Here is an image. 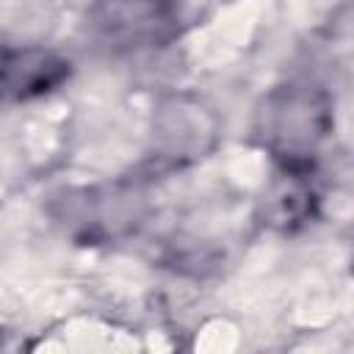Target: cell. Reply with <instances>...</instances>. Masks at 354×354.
<instances>
[{"label":"cell","instance_id":"obj_1","mask_svg":"<svg viewBox=\"0 0 354 354\" xmlns=\"http://www.w3.org/2000/svg\"><path fill=\"white\" fill-rule=\"evenodd\" d=\"M329 130V102L313 88L288 86L268 97L263 111V141L290 174L310 166L318 141Z\"/></svg>","mask_w":354,"mask_h":354},{"label":"cell","instance_id":"obj_2","mask_svg":"<svg viewBox=\"0 0 354 354\" xmlns=\"http://www.w3.org/2000/svg\"><path fill=\"white\" fill-rule=\"evenodd\" d=\"M177 0H97L91 25L113 50L160 47L177 36Z\"/></svg>","mask_w":354,"mask_h":354},{"label":"cell","instance_id":"obj_3","mask_svg":"<svg viewBox=\"0 0 354 354\" xmlns=\"http://www.w3.org/2000/svg\"><path fill=\"white\" fill-rule=\"evenodd\" d=\"M69 77V61L44 47L0 50V105L50 94Z\"/></svg>","mask_w":354,"mask_h":354}]
</instances>
